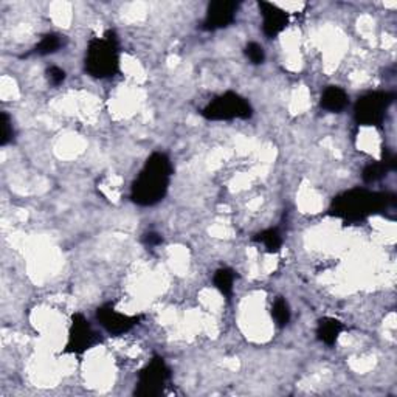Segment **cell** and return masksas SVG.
I'll use <instances>...</instances> for the list:
<instances>
[{"mask_svg":"<svg viewBox=\"0 0 397 397\" xmlns=\"http://www.w3.org/2000/svg\"><path fill=\"white\" fill-rule=\"evenodd\" d=\"M202 117L210 121H228V120H247L253 115V109L245 98L234 92H227L216 97L202 109Z\"/></svg>","mask_w":397,"mask_h":397,"instance_id":"4","label":"cell"},{"mask_svg":"<svg viewBox=\"0 0 397 397\" xmlns=\"http://www.w3.org/2000/svg\"><path fill=\"white\" fill-rule=\"evenodd\" d=\"M143 242L147 247H156V245H160L161 242H163V238H161L159 233H147V234H145Z\"/></svg>","mask_w":397,"mask_h":397,"instance_id":"21","label":"cell"},{"mask_svg":"<svg viewBox=\"0 0 397 397\" xmlns=\"http://www.w3.org/2000/svg\"><path fill=\"white\" fill-rule=\"evenodd\" d=\"M234 278H236V273H234L232 268H219V270L214 273V286L219 289V292L224 295V297L230 298L233 293V284Z\"/></svg>","mask_w":397,"mask_h":397,"instance_id":"15","label":"cell"},{"mask_svg":"<svg viewBox=\"0 0 397 397\" xmlns=\"http://www.w3.org/2000/svg\"><path fill=\"white\" fill-rule=\"evenodd\" d=\"M65 38L56 35V33H50V35H45L42 39L39 40V44L35 47L33 53H36L39 56H47V55H53L58 50L63 49L65 45Z\"/></svg>","mask_w":397,"mask_h":397,"instance_id":"14","label":"cell"},{"mask_svg":"<svg viewBox=\"0 0 397 397\" xmlns=\"http://www.w3.org/2000/svg\"><path fill=\"white\" fill-rule=\"evenodd\" d=\"M171 371L161 357H154L138 374L136 394L141 397H156L163 393Z\"/></svg>","mask_w":397,"mask_h":397,"instance_id":"6","label":"cell"},{"mask_svg":"<svg viewBox=\"0 0 397 397\" xmlns=\"http://www.w3.org/2000/svg\"><path fill=\"white\" fill-rule=\"evenodd\" d=\"M47 79H49V83L51 86H60L65 81V72L63 69H59L56 65H51L50 69H47Z\"/></svg>","mask_w":397,"mask_h":397,"instance_id":"20","label":"cell"},{"mask_svg":"<svg viewBox=\"0 0 397 397\" xmlns=\"http://www.w3.org/2000/svg\"><path fill=\"white\" fill-rule=\"evenodd\" d=\"M396 205V197L389 193H373L363 188H354L335 197L331 205V214L345 220L346 224H354L371 216L391 210Z\"/></svg>","mask_w":397,"mask_h":397,"instance_id":"1","label":"cell"},{"mask_svg":"<svg viewBox=\"0 0 397 397\" xmlns=\"http://www.w3.org/2000/svg\"><path fill=\"white\" fill-rule=\"evenodd\" d=\"M120 69L118 39L113 31H107L104 38H95L89 42L86 53V72L93 78H111Z\"/></svg>","mask_w":397,"mask_h":397,"instance_id":"3","label":"cell"},{"mask_svg":"<svg viewBox=\"0 0 397 397\" xmlns=\"http://www.w3.org/2000/svg\"><path fill=\"white\" fill-rule=\"evenodd\" d=\"M172 174L171 161L163 152H154L146 160L140 176L132 184L131 199L140 206H152L166 196L170 177Z\"/></svg>","mask_w":397,"mask_h":397,"instance_id":"2","label":"cell"},{"mask_svg":"<svg viewBox=\"0 0 397 397\" xmlns=\"http://www.w3.org/2000/svg\"><path fill=\"white\" fill-rule=\"evenodd\" d=\"M97 343V332L93 331L90 323L84 315L75 314L72 317V326L69 331V341L65 351L73 354H83Z\"/></svg>","mask_w":397,"mask_h":397,"instance_id":"7","label":"cell"},{"mask_svg":"<svg viewBox=\"0 0 397 397\" xmlns=\"http://www.w3.org/2000/svg\"><path fill=\"white\" fill-rule=\"evenodd\" d=\"M396 170V157L393 154H387L378 163L368 165L362 172V179L365 184H375L382 180L389 171Z\"/></svg>","mask_w":397,"mask_h":397,"instance_id":"12","label":"cell"},{"mask_svg":"<svg viewBox=\"0 0 397 397\" xmlns=\"http://www.w3.org/2000/svg\"><path fill=\"white\" fill-rule=\"evenodd\" d=\"M97 320L107 332L112 335H121L132 327H136L140 321V317H129V315L120 314L112 305H104L98 307Z\"/></svg>","mask_w":397,"mask_h":397,"instance_id":"9","label":"cell"},{"mask_svg":"<svg viewBox=\"0 0 397 397\" xmlns=\"http://www.w3.org/2000/svg\"><path fill=\"white\" fill-rule=\"evenodd\" d=\"M393 101L394 95L389 92L366 93L355 103L354 118L360 126H380Z\"/></svg>","mask_w":397,"mask_h":397,"instance_id":"5","label":"cell"},{"mask_svg":"<svg viewBox=\"0 0 397 397\" xmlns=\"http://www.w3.org/2000/svg\"><path fill=\"white\" fill-rule=\"evenodd\" d=\"M343 331V325L341 321L331 318V317H326V318H321L318 321V326H317V335H318V340L325 343L327 346H332L337 343L340 334Z\"/></svg>","mask_w":397,"mask_h":397,"instance_id":"13","label":"cell"},{"mask_svg":"<svg viewBox=\"0 0 397 397\" xmlns=\"http://www.w3.org/2000/svg\"><path fill=\"white\" fill-rule=\"evenodd\" d=\"M348 104H349L348 93L337 86L326 87L321 95V101H320V106L323 107V109L327 112H334V113L345 111Z\"/></svg>","mask_w":397,"mask_h":397,"instance_id":"11","label":"cell"},{"mask_svg":"<svg viewBox=\"0 0 397 397\" xmlns=\"http://www.w3.org/2000/svg\"><path fill=\"white\" fill-rule=\"evenodd\" d=\"M254 241L261 242L268 253H278L282 247V236L278 228H268V230L258 233Z\"/></svg>","mask_w":397,"mask_h":397,"instance_id":"16","label":"cell"},{"mask_svg":"<svg viewBox=\"0 0 397 397\" xmlns=\"http://www.w3.org/2000/svg\"><path fill=\"white\" fill-rule=\"evenodd\" d=\"M15 137L11 118L6 112L0 113V146H6Z\"/></svg>","mask_w":397,"mask_h":397,"instance_id":"18","label":"cell"},{"mask_svg":"<svg viewBox=\"0 0 397 397\" xmlns=\"http://www.w3.org/2000/svg\"><path fill=\"white\" fill-rule=\"evenodd\" d=\"M258 5L261 16L264 19V22H262V31H264L267 38H277L281 31L286 30L289 24V13L279 8L278 5L268 2H259Z\"/></svg>","mask_w":397,"mask_h":397,"instance_id":"10","label":"cell"},{"mask_svg":"<svg viewBox=\"0 0 397 397\" xmlns=\"http://www.w3.org/2000/svg\"><path fill=\"white\" fill-rule=\"evenodd\" d=\"M245 56L248 58L252 64L259 65L266 60V51L262 49V45L257 42H250L245 45Z\"/></svg>","mask_w":397,"mask_h":397,"instance_id":"19","label":"cell"},{"mask_svg":"<svg viewBox=\"0 0 397 397\" xmlns=\"http://www.w3.org/2000/svg\"><path fill=\"white\" fill-rule=\"evenodd\" d=\"M239 8L238 2L233 0H216L208 5L206 16L202 29L205 31H216L220 29H227L230 26L234 19H236V13Z\"/></svg>","mask_w":397,"mask_h":397,"instance_id":"8","label":"cell"},{"mask_svg":"<svg viewBox=\"0 0 397 397\" xmlns=\"http://www.w3.org/2000/svg\"><path fill=\"white\" fill-rule=\"evenodd\" d=\"M272 317L279 326H286L291 321V307L284 298H277L272 306Z\"/></svg>","mask_w":397,"mask_h":397,"instance_id":"17","label":"cell"}]
</instances>
